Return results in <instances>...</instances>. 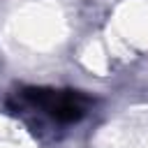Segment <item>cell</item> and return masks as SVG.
I'll return each instance as SVG.
<instances>
[{
  "label": "cell",
  "instance_id": "obj_1",
  "mask_svg": "<svg viewBox=\"0 0 148 148\" xmlns=\"http://www.w3.org/2000/svg\"><path fill=\"white\" fill-rule=\"evenodd\" d=\"M92 99L79 90H53V88H23L16 92V111L23 116L46 118L53 125L79 123Z\"/></svg>",
  "mask_w": 148,
  "mask_h": 148
}]
</instances>
